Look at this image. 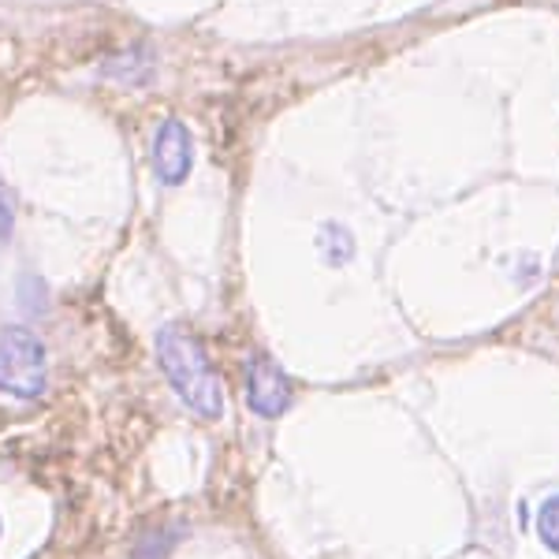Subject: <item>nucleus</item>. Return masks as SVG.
Listing matches in <instances>:
<instances>
[{"mask_svg": "<svg viewBox=\"0 0 559 559\" xmlns=\"http://www.w3.org/2000/svg\"><path fill=\"white\" fill-rule=\"evenodd\" d=\"M157 362L187 411H194L198 418H221L224 411L221 377H216L210 355H205V347L198 344L191 332L179 329V324H165L157 332Z\"/></svg>", "mask_w": 559, "mask_h": 559, "instance_id": "f257e3e1", "label": "nucleus"}, {"mask_svg": "<svg viewBox=\"0 0 559 559\" xmlns=\"http://www.w3.org/2000/svg\"><path fill=\"white\" fill-rule=\"evenodd\" d=\"M49 384V355L45 344L23 324L0 332V395L8 400H38Z\"/></svg>", "mask_w": 559, "mask_h": 559, "instance_id": "f03ea898", "label": "nucleus"}, {"mask_svg": "<svg viewBox=\"0 0 559 559\" xmlns=\"http://www.w3.org/2000/svg\"><path fill=\"white\" fill-rule=\"evenodd\" d=\"M247 407L258 418H280L292 407V381L273 358L254 355L247 362Z\"/></svg>", "mask_w": 559, "mask_h": 559, "instance_id": "7ed1b4c3", "label": "nucleus"}, {"mask_svg": "<svg viewBox=\"0 0 559 559\" xmlns=\"http://www.w3.org/2000/svg\"><path fill=\"white\" fill-rule=\"evenodd\" d=\"M191 134L179 120H165L157 128V139H153V168H157L160 183L179 187L187 176H191Z\"/></svg>", "mask_w": 559, "mask_h": 559, "instance_id": "20e7f679", "label": "nucleus"}, {"mask_svg": "<svg viewBox=\"0 0 559 559\" xmlns=\"http://www.w3.org/2000/svg\"><path fill=\"white\" fill-rule=\"evenodd\" d=\"M179 540V530H150L146 537H139L131 559H168Z\"/></svg>", "mask_w": 559, "mask_h": 559, "instance_id": "39448f33", "label": "nucleus"}, {"mask_svg": "<svg viewBox=\"0 0 559 559\" xmlns=\"http://www.w3.org/2000/svg\"><path fill=\"white\" fill-rule=\"evenodd\" d=\"M537 534L559 556V492L548 496V500L540 503V511H537Z\"/></svg>", "mask_w": 559, "mask_h": 559, "instance_id": "423d86ee", "label": "nucleus"}, {"mask_svg": "<svg viewBox=\"0 0 559 559\" xmlns=\"http://www.w3.org/2000/svg\"><path fill=\"white\" fill-rule=\"evenodd\" d=\"M8 224H12V216H8V205L0 202V236H4V231H8Z\"/></svg>", "mask_w": 559, "mask_h": 559, "instance_id": "0eeeda50", "label": "nucleus"}, {"mask_svg": "<svg viewBox=\"0 0 559 559\" xmlns=\"http://www.w3.org/2000/svg\"><path fill=\"white\" fill-rule=\"evenodd\" d=\"M0 537H4V519H0Z\"/></svg>", "mask_w": 559, "mask_h": 559, "instance_id": "6e6552de", "label": "nucleus"}]
</instances>
